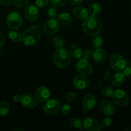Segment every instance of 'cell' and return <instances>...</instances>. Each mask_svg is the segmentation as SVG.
I'll return each instance as SVG.
<instances>
[{
	"instance_id": "cell-27",
	"label": "cell",
	"mask_w": 131,
	"mask_h": 131,
	"mask_svg": "<svg viewBox=\"0 0 131 131\" xmlns=\"http://www.w3.org/2000/svg\"><path fill=\"white\" fill-rule=\"evenodd\" d=\"M10 112V106L5 101L0 102V116H5Z\"/></svg>"
},
{
	"instance_id": "cell-24",
	"label": "cell",
	"mask_w": 131,
	"mask_h": 131,
	"mask_svg": "<svg viewBox=\"0 0 131 131\" xmlns=\"http://www.w3.org/2000/svg\"><path fill=\"white\" fill-rule=\"evenodd\" d=\"M52 43L56 49H58L63 48V47L65 46V42L62 37L60 35H56L52 38Z\"/></svg>"
},
{
	"instance_id": "cell-39",
	"label": "cell",
	"mask_w": 131,
	"mask_h": 131,
	"mask_svg": "<svg viewBox=\"0 0 131 131\" xmlns=\"http://www.w3.org/2000/svg\"><path fill=\"white\" fill-rule=\"evenodd\" d=\"M83 0H68L69 3L74 6H78V5H81L83 3Z\"/></svg>"
},
{
	"instance_id": "cell-7",
	"label": "cell",
	"mask_w": 131,
	"mask_h": 131,
	"mask_svg": "<svg viewBox=\"0 0 131 131\" xmlns=\"http://www.w3.org/2000/svg\"><path fill=\"white\" fill-rule=\"evenodd\" d=\"M60 29V23L56 18H51L45 23L43 30L47 35L51 36L56 34Z\"/></svg>"
},
{
	"instance_id": "cell-32",
	"label": "cell",
	"mask_w": 131,
	"mask_h": 131,
	"mask_svg": "<svg viewBox=\"0 0 131 131\" xmlns=\"http://www.w3.org/2000/svg\"><path fill=\"white\" fill-rule=\"evenodd\" d=\"M92 56V51L90 49H86L83 51V54H82V58L85 59V60H90Z\"/></svg>"
},
{
	"instance_id": "cell-10",
	"label": "cell",
	"mask_w": 131,
	"mask_h": 131,
	"mask_svg": "<svg viewBox=\"0 0 131 131\" xmlns=\"http://www.w3.org/2000/svg\"><path fill=\"white\" fill-rule=\"evenodd\" d=\"M60 102L56 99H49L43 106V110L49 115L56 113L60 109Z\"/></svg>"
},
{
	"instance_id": "cell-34",
	"label": "cell",
	"mask_w": 131,
	"mask_h": 131,
	"mask_svg": "<svg viewBox=\"0 0 131 131\" xmlns=\"http://www.w3.org/2000/svg\"><path fill=\"white\" fill-rule=\"evenodd\" d=\"M50 1L52 5L57 6V7L58 6V7L63 6L66 3V0H50Z\"/></svg>"
},
{
	"instance_id": "cell-16",
	"label": "cell",
	"mask_w": 131,
	"mask_h": 131,
	"mask_svg": "<svg viewBox=\"0 0 131 131\" xmlns=\"http://www.w3.org/2000/svg\"><path fill=\"white\" fill-rule=\"evenodd\" d=\"M92 58L94 63L101 65L103 64L107 60V52L104 49L98 48L92 53Z\"/></svg>"
},
{
	"instance_id": "cell-37",
	"label": "cell",
	"mask_w": 131,
	"mask_h": 131,
	"mask_svg": "<svg viewBox=\"0 0 131 131\" xmlns=\"http://www.w3.org/2000/svg\"><path fill=\"white\" fill-rule=\"evenodd\" d=\"M77 95L75 92H70L67 93V101H69V102H73V101L75 99Z\"/></svg>"
},
{
	"instance_id": "cell-21",
	"label": "cell",
	"mask_w": 131,
	"mask_h": 131,
	"mask_svg": "<svg viewBox=\"0 0 131 131\" xmlns=\"http://www.w3.org/2000/svg\"><path fill=\"white\" fill-rule=\"evenodd\" d=\"M83 49L76 43H73L70 47V53L74 59H81L83 54Z\"/></svg>"
},
{
	"instance_id": "cell-12",
	"label": "cell",
	"mask_w": 131,
	"mask_h": 131,
	"mask_svg": "<svg viewBox=\"0 0 131 131\" xmlns=\"http://www.w3.org/2000/svg\"><path fill=\"white\" fill-rule=\"evenodd\" d=\"M74 86L79 90H84L90 85V80L86 75H80L75 77L74 79Z\"/></svg>"
},
{
	"instance_id": "cell-20",
	"label": "cell",
	"mask_w": 131,
	"mask_h": 131,
	"mask_svg": "<svg viewBox=\"0 0 131 131\" xmlns=\"http://www.w3.org/2000/svg\"><path fill=\"white\" fill-rule=\"evenodd\" d=\"M57 20L59 23L63 25H69L73 21V18L69 13L63 12L58 15Z\"/></svg>"
},
{
	"instance_id": "cell-38",
	"label": "cell",
	"mask_w": 131,
	"mask_h": 131,
	"mask_svg": "<svg viewBox=\"0 0 131 131\" xmlns=\"http://www.w3.org/2000/svg\"><path fill=\"white\" fill-rule=\"evenodd\" d=\"M14 3V0H0V4L4 6H10Z\"/></svg>"
},
{
	"instance_id": "cell-25",
	"label": "cell",
	"mask_w": 131,
	"mask_h": 131,
	"mask_svg": "<svg viewBox=\"0 0 131 131\" xmlns=\"http://www.w3.org/2000/svg\"><path fill=\"white\" fill-rule=\"evenodd\" d=\"M92 43L93 47H95V49L101 48L104 43L103 38L99 35L93 36L92 39Z\"/></svg>"
},
{
	"instance_id": "cell-8",
	"label": "cell",
	"mask_w": 131,
	"mask_h": 131,
	"mask_svg": "<svg viewBox=\"0 0 131 131\" xmlns=\"http://www.w3.org/2000/svg\"><path fill=\"white\" fill-rule=\"evenodd\" d=\"M75 69L77 72L81 75H90L93 74V69L91 64L85 59H81L75 64Z\"/></svg>"
},
{
	"instance_id": "cell-2",
	"label": "cell",
	"mask_w": 131,
	"mask_h": 131,
	"mask_svg": "<svg viewBox=\"0 0 131 131\" xmlns=\"http://www.w3.org/2000/svg\"><path fill=\"white\" fill-rule=\"evenodd\" d=\"M82 27L86 34L93 37L101 33L102 29V24L97 17L89 15L84 20Z\"/></svg>"
},
{
	"instance_id": "cell-36",
	"label": "cell",
	"mask_w": 131,
	"mask_h": 131,
	"mask_svg": "<svg viewBox=\"0 0 131 131\" xmlns=\"http://www.w3.org/2000/svg\"><path fill=\"white\" fill-rule=\"evenodd\" d=\"M61 110L63 114H64V115H68L70 112L71 108H70V106L69 104H63L61 106Z\"/></svg>"
},
{
	"instance_id": "cell-18",
	"label": "cell",
	"mask_w": 131,
	"mask_h": 131,
	"mask_svg": "<svg viewBox=\"0 0 131 131\" xmlns=\"http://www.w3.org/2000/svg\"><path fill=\"white\" fill-rule=\"evenodd\" d=\"M126 77L122 71L116 72L113 75L111 79V84L113 86H119L122 85L125 81Z\"/></svg>"
},
{
	"instance_id": "cell-29",
	"label": "cell",
	"mask_w": 131,
	"mask_h": 131,
	"mask_svg": "<svg viewBox=\"0 0 131 131\" xmlns=\"http://www.w3.org/2000/svg\"><path fill=\"white\" fill-rule=\"evenodd\" d=\"M47 14L51 18H56L58 15V9L57 8V6L54 5L50 6L47 10Z\"/></svg>"
},
{
	"instance_id": "cell-30",
	"label": "cell",
	"mask_w": 131,
	"mask_h": 131,
	"mask_svg": "<svg viewBox=\"0 0 131 131\" xmlns=\"http://www.w3.org/2000/svg\"><path fill=\"white\" fill-rule=\"evenodd\" d=\"M114 93V90L110 86H106L101 90V94L104 97H111Z\"/></svg>"
},
{
	"instance_id": "cell-11",
	"label": "cell",
	"mask_w": 131,
	"mask_h": 131,
	"mask_svg": "<svg viewBox=\"0 0 131 131\" xmlns=\"http://www.w3.org/2000/svg\"><path fill=\"white\" fill-rule=\"evenodd\" d=\"M101 111L107 116H112L116 111V107L114 104L109 100L104 99L101 101L100 104Z\"/></svg>"
},
{
	"instance_id": "cell-19",
	"label": "cell",
	"mask_w": 131,
	"mask_h": 131,
	"mask_svg": "<svg viewBox=\"0 0 131 131\" xmlns=\"http://www.w3.org/2000/svg\"><path fill=\"white\" fill-rule=\"evenodd\" d=\"M73 14L77 19L79 20H84L89 16L88 10L83 6H77L72 10Z\"/></svg>"
},
{
	"instance_id": "cell-9",
	"label": "cell",
	"mask_w": 131,
	"mask_h": 131,
	"mask_svg": "<svg viewBox=\"0 0 131 131\" xmlns=\"http://www.w3.org/2000/svg\"><path fill=\"white\" fill-rule=\"evenodd\" d=\"M37 98L31 93H26L22 95L20 99V103L26 108H33L37 105Z\"/></svg>"
},
{
	"instance_id": "cell-40",
	"label": "cell",
	"mask_w": 131,
	"mask_h": 131,
	"mask_svg": "<svg viewBox=\"0 0 131 131\" xmlns=\"http://www.w3.org/2000/svg\"><path fill=\"white\" fill-rule=\"evenodd\" d=\"M110 78V72L109 71V70H107V71H106V72L104 73V75L103 78H102V80L104 81L108 80Z\"/></svg>"
},
{
	"instance_id": "cell-15",
	"label": "cell",
	"mask_w": 131,
	"mask_h": 131,
	"mask_svg": "<svg viewBox=\"0 0 131 131\" xmlns=\"http://www.w3.org/2000/svg\"><path fill=\"white\" fill-rule=\"evenodd\" d=\"M39 15V9L36 5H29L25 10V17L29 22H33Z\"/></svg>"
},
{
	"instance_id": "cell-4",
	"label": "cell",
	"mask_w": 131,
	"mask_h": 131,
	"mask_svg": "<svg viewBox=\"0 0 131 131\" xmlns=\"http://www.w3.org/2000/svg\"><path fill=\"white\" fill-rule=\"evenodd\" d=\"M110 63L113 70L116 72L122 71L125 67L127 61L124 56L118 53L113 54L110 57Z\"/></svg>"
},
{
	"instance_id": "cell-1",
	"label": "cell",
	"mask_w": 131,
	"mask_h": 131,
	"mask_svg": "<svg viewBox=\"0 0 131 131\" xmlns=\"http://www.w3.org/2000/svg\"><path fill=\"white\" fill-rule=\"evenodd\" d=\"M41 34L42 31L40 27L37 25H33L23 33L22 41L26 46H35L40 40Z\"/></svg>"
},
{
	"instance_id": "cell-31",
	"label": "cell",
	"mask_w": 131,
	"mask_h": 131,
	"mask_svg": "<svg viewBox=\"0 0 131 131\" xmlns=\"http://www.w3.org/2000/svg\"><path fill=\"white\" fill-rule=\"evenodd\" d=\"M122 72L125 75V77L129 78V77L131 76V61H127L125 67Z\"/></svg>"
},
{
	"instance_id": "cell-33",
	"label": "cell",
	"mask_w": 131,
	"mask_h": 131,
	"mask_svg": "<svg viewBox=\"0 0 131 131\" xmlns=\"http://www.w3.org/2000/svg\"><path fill=\"white\" fill-rule=\"evenodd\" d=\"M28 0H14V4L15 6L19 8H22L27 5Z\"/></svg>"
},
{
	"instance_id": "cell-42",
	"label": "cell",
	"mask_w": 131,
	"mask_h": 131,
	"mask_svg": "<svg viewBox=\"0 0 131 131\" xmlns=\"http://www.w3.org/2000/svg\"><path fill=\"white\" fill-rule=\"evenodd\" d=\"M4 43H5V38H4L2 33L0 32V47L3 46Z\"/></svg>"
},
{
	"instance_id": "cell-41",
	"label": "cell",
	"mask_w": 131,
	"mask_h": 131,
	"mask_svg": "<svg viewBox=\"0 0 131 131\" xmlns=\"http://www.w3.org/2000/svg\"><path fill=\"white\" fill-rule=\"evenodd\" d=\"M20 99H21V96L19 95H15L13 97V100H14V101L15 102H20Z\"/></svg>"
},
{
	"instance_id": "cell-13",
	"label": "cell",
	"mask_w": 131,
	"mask_h": 131,
	"mask_svg": "<svg viewBox=\"0 0 131 131\" xmlns=\"http://www.w3.org/2000/svg\"><path fill=\"white\" fill-rule=\"evenodd\" d=\"M50 95L51 93L47 87L40 86L36 91L35 97L40 103H46L49 99Z\"/></svg>"
},
{
	"instance_id": "cell-17",
	"label": "cell",
	"mask_w": 131,
	"mask_h": 131,
	"mask_svg": "<svg viewBox=\"0 0 131 131\" xmlns=\"http://www.w3.org/2000/svg\"><path fill=\"white\" fill-rule=\"evenodd\" d=\"M97 102L95 96L92 93H88L84 97L83 100V104L84 109L86 110H92L95 107Z\"/></svg>"
},
{
	"instance_id": "cell-43",
	"label": "cell",
	"mask_w": 131,
	"mask_h": 131,
	"mask_svg": "<svg viewBox=\"0 0 131 131\" xmlns=\"http://www.w3.org/2000/svg\"><path fill=\"white\" fill-rule=\"evenodd\" d=\"M125 130H126V131H131V126L129 127L128 128H127V129H125Z\"/></svg>"
},
{
	"instance_id": "cell-26",
	"label": "cell",
	"mask_w": 131,
	"mask_h": 131,
	"mask_svg": "<svg viewBox=\"0 0 131 131\" xmlns=\"http://www.w3.org/2000/svg\"><path fill=\"white\" fill-rule=\"evenodd\" d=\"M8 38H10V40L12 41L13 42L17 43L22 40V36L20 35V33L15 31H10L8 32Z\"/></svg>"
},
{
	"instance_id": "cell-3",
	"label": "cell",
	"mask_w": 131,
	"mask_h": 131,
	"mask_svg": "<svg viewBox=\"0 0 131 131\" xmlns=\"http://www.w3.org/2000/svg\"><path fill=\"white\" fill-rule=\"evenodd\" d=\"M72 61L71 54L66 49H58L53 56L54 64L58 68H65L70 65Z\"/></svg>"
},
{
	"instance_id": "cell-14",
	"label": "cell",
	"mask_w": 131,
	"mask_h": 131,
	"mask_svg": "<svg viewBox=\"0 0 131 131\" xmlns=\"http://www.w3.org/2000/svg\"><path fill=\"white\" fill-rule=\"evenodd\" d=\"M83 125L86 130L88 131H99L101 130V125L97 120L91 117L86 118L83 120Z\"/></svg>"
},
{
	"instance_id": "cell-44",
	"label": "cell",
	"mask_w": 131,
	"mask_h": 131,
	"mask_svg": "<svg viewBox=\"0 0 131 131\" xmlns=\"http://www.w3.org/2000/svg\"><path fill=\"white\" fill-rule=\"evenodd\" d=\"M86 1H91V0H86Z\"/></svg>"
},
{
	"instance_id": "cell-6",
	"label": "cell",
	"mask_w": 131,
	"mask_h": 131,
	"mask_svg": "<svg viewBox=\"0 0 131 131\" xmlns=\"http://www.w3.org/2000/svg\"><path fill=\"white\" fill-rule=\"evenodd\" d=\"M6 23L8 27L12 29H17L23 24L22 16L17 12L10 13L6 17Z\"/></svg>"
},
{
	"instance_id": "cell-35",
	"label": "cell",
	"mask_w": 131,
	"mask_h": 131,
	"mask_svg": "<svg viewBox=\"0 0 131 131\" xmlns=\"http://www.w3.org/2000/svg\"><path fill=\"white\" fill-rule=\"evenodd\" d=\"M49 0H36L35 5L38 8H43L47 5Z\"/></svg>"
},
{
	"instance_id": "cell-23",
	"label": "cell",
	"mask_w": 131,
	"mask_h": 131,
	"mask_svg": "<svg viewBox=\"0 0 131 131\" xmlns=\"http://www.w3.org/2000/svg\"><path fill=\"white\" fill-rule=\"evenodd\" d=\"M69 125L74 129H76L79 130H84L83 121L77 118H71L69 120Z\"/></svg>"
},
{
	"instance_id": "cell-22",
	"label": "cell",
	"mask_w": 131,
	"mask_h": 131,
	"mask_svg": "<svg viewBox=\"0 0 131 131\" xmlns=\"http://www.w3.org/2000/svg\"><path fill=\"white\" fill-rule=\"evenodd\" d=\"M101 11H102V8H101V5L97 3H94L90 6L88 14H89L90 16L97 17L100 15Z\"/></svg>"
},
{
	"instance_id": "cell-28",
	"label": "cell",
	"mask_w": 131,
	"mask_h": 131,
	"mask_svg": "<svg viewBox=\"0 0 131 131\" xmlns=\"http://www.w3.org/2000/svg\"><path fill=\"white\" fill-rule=\"evenodd\" d=\"M113 124V119L110 116H107L104 118L101 123V127L102 129H108Z\"/></svg>"
},
{
	"instance_id": "cell-5",
	"label": "cell",
	"mask_w": 131,
	"mask_h": 131,
	"mask_svg": "<svg viewBox=\"0 0 131 131\" xmlns=\"http://www.w3.org/2000/svg\"><path fill=\"white\" fill-rule=\"evenodd\" d=\"M112 99L115 104L120 107H125L129 103V97L127 93L122 89L116 90L114 92Z\"/></svg>"
}]
</instances>
